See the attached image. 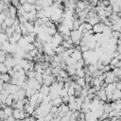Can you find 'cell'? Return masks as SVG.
<instances>
[{
	"mask_svg": "<svg viewBox=\"0 0 121 121\" xmlns=\"http://www.w3.org/2000/svg\"><path fill=\"white\" fill-rule=\"evenodd\" d=\"M102 1H104V0H102Z\"/></svg>",
	"mask_w": 121,
	"mask_h": 121,
	"instance_id": "cell-1",
	"label": "cell"
}]
</instances>
